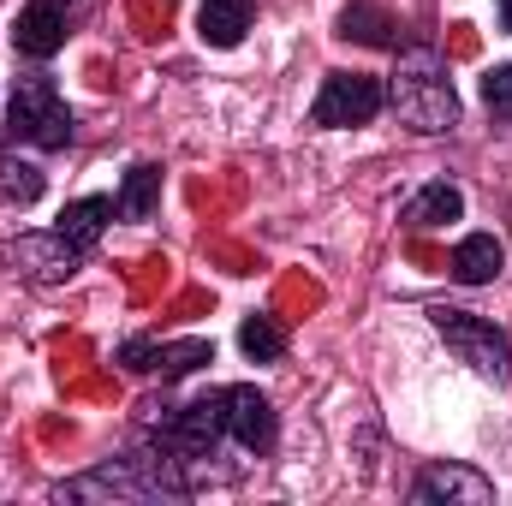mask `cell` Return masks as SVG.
I'll return each instance as SVG.
<instances>
[{
  "instance_id": "8",
  "label": "cell",
  "mask_w": 512,
  "mask_h": 506,
  "mask_svg": "<svg viewBox=\"0 0 512 506\" xmlns=\"http://www.w3.org/2000/svg\"><path fill=\"white\" fill-rule=\"evenodd\" d=\"M221 417H227V441L239 453H268L274 447V405L268 393L239 381V387H221Z\"/></svg>"
},
{
  "instance_id": "12",
  "label": "cell",
  "mask_w": 512,
  "mask_h": 506,
  "mask_svg": "<svg viewBox=\"0 0 512 506\" xmlns=\"http://www.w3.org/2000/svg\"><path fill=\"white\" fill-rule=\"evenodd\" d=\"M114 215H120V203H114V197H78V203H66V209H60V227H54V233H60V239H72L78 251L90 256L96 245H102V233H108V221H114Z\"/></svg>"
},
{
  "instance_id": "4",
  "label": "cell",
  "mask_w": 512,
  "mask_h": 506,
  "mask_svg": "<svg viewBox=\"0 0 512 506\" xmlns=\"http://www.w3.org/2000/svg\"><path fill=\"white\" fill-rule=\"evenodd\" d=\"M429 322H435V334L447 340V352H453L471 376L495 381V387L512 381V346H507V334H501L489 316H477V310H453V304H435Z\"/></svg>"
},
{
  "instance_id": "11",
  "label": "cell",
  "mask_w": 512,
  "mask_h": 506,
  "mask_svg": "<svg viewBox=\"0 0 512 506\" xmlns=\"http://www.w3.org/2000/svg\"><path fill=\"white\" fill-rule=\"evenodd\" d=\"M256 18V0H203L197 6V36L203 48H239Z\"/></svg>"
},
{
  "instance_id": "10",
  "label": "cell",
  "mask_w": 512,
  "mask_h": 506,
  "mask_svg": "<svg viewBox=\"0 0 512 506\" xmlns=\"http://www.w3.org/2000/svg\"><path fill=\"white\" fill-rule=\"evenodd\" d=\"M12 48L30 60H54L66 48V0H30L12 18Z\"/></svg>"
},
{
  "instance_id": "18",
  "label": "cell",
  "mask_w": 512,
  "mask_h": 506,
  "mask_svg": "<svg viewBox=\"0 0 512 506\" xmlns=\"http://www.w3.org/2000/svg\"><path fill=\"white\" fill-rule=\"evenodd\" d=\"M239 352H245L251 364H280V358H286V328H280L274 316H245V322H239Z\"/></svg>"
},
{
  "instance_id": "2",
  "label": "cell",
  "mask_w": 512,
  "mask_h": 506,
  "mask_svg": "<svg viewBox=\"0 0 512 506\" xmlns=\"http://www.w3.org/2000/svg\"><path fill=\"white\" fill-rule=\"evenodd\" d=\"M387 108L423 137H441V131L459 126V90L447 78V60L435 48H405L399 54V72L387 78Z\"/></svg>"
},
{
  "instance_id": "9",
  "label": "cell",
  "mask_w": 512,
  "mask_h": 506,
  "mask_svg": "<svg viewBox=\"0 0 512 506\" xmlns=\"http://www.w3.org/2000/svg\"><path fill=\"white\" fill-rule=\"evenodd\" d=\"M417 506H495V483L471 465H429L411 483Z\"/></svg>"
},
{
  "instance_id": "16",
  "label": "cell",
  "mask_w": 512,
  "mask_h": 506,
  "mask_svg": "<svg viewBox=\"0 0 512 506\" xmlns=\"http://www.w3.org/2000/svg\"><path fill=\"white\" fill-rule=\"evenodd\" d=\"M114 203H120V221H149V215L161 209V167H155V161H137Z\"/></svg>"
},
{
  "instance_id": "20",
  "label": "cell",
  "mask_w": 512,
  "mask_h": 506,
  "mask_svg": "<svg viewBox=\"0 0 512 506\" xmlns=\"http://www.w3.org/2000/svg\"><path fill=\"white\" fill-rule=\"evenodd\" d=\"M495 6H501V30L512 36V0H495Z\"/></svg>"
},
{
  "instance_id": "5",
  "label": "cell",
  "mask_w": 512,
  "mask_h": 506,
  "mask_svg": "<svg viewBox=\"0 0 512 506\" xmlns=\"http://www.w3.org/2000/svg\"><path fill=\"white\" fill-rule=\"evenodd\" d=\"M382 108H387V84L382 78H370V72H328L322 90H316L310 120L328 126V131H346V126H370Z\"/></svg>"
},
{
  "instance_id": "19",
  "label": "cell",
  "mask_w": 512,
  "mask_h": 506,
  "mask_svg": "<svg viewBox=\"0 0 512 506\" xmlns=\"http://www.w3.org/2000/svg\"><path fill=\"white\" fill-rule=\"evenodd\" d=\"M483 102H489L495 120H512V60H501V66L483 72Z\"/></svg>"
},
{
  "instance_id": "3",
  "label": "cell",
  "mask_w": 512,
  "mask_h": 506,
  "mask_svg": "<svg viewBox=\"0 0 512 506\" xmlns=\"http://www.w3.org/2000/svg\"><path fill=\"white\" fill-rule=\"evenodd\" d=\"M78 137V120H72V108L60 102V90H54V78H18L12 84V108H6V143L18 149V143H30V149H66Z\"/></svg>"
},
{
  "instance_id": "1",
  "label": "cell",
  "mask_w": 512,
  "mask_h": 506,
  "mask_svg": "<svg viewBox=\"0 0 512 506\" xmlns=\"http://www.w3.org/2000/svg\"><path fill=\"white\" fill-rule=\"evenodd\" d=\"M197 489V477L155 441L131 447L120 459H102L84 477L54 483V501H185Z\"/></svg>"
},
{
  "instance_id": "15",
  "label": "cell",
  "mask_w": 512,
  "mask_h": 506,
  "mask_svg": "<svg viewBox=\"0 0 512 506\" xmlns=\"http://www.w3.org/2000/svg\"><path fill=\"white\" fill-rule=\"evenodd\" d=\"M340 36L364 42V48H399V18L387 6H376V0H352L340 12Z\"/></svg>"
},
{
  "instance_id": "6",
  "label": "cell",
  "mask_w": 512,
  "mask_h": 506,
  "mask_svg": "<svg viewBox=\"0 0 512 506\" xmlns=\"http://www.w3.org/2000/svg\"><path fill=\"white\" fill-rule=\"evenodd\" d=\"M0 262L30 286H66L84 268V251L72 239H60V233H18V239H6Z\"/></svg>"
},
{
  "instance_id": "7",
  "label": "cell",
  "mask_w": 512,
  "mask_h": 506,
  "mask_svg": "<svg viewBox=\"0 0 512 506\" xmlns=\"http://www.w3.org/2000/svg\"><path fill=\"white\" fill-rule=\"evenodd\" d=\"M215 364V340H126L120 346V370L126 376H161V381H185L191 370Z\"/></svg>"
},
{
  "instance_id": "17",
  "label": "cell",
  "mask_w": 512,
  "mask_h": 506,
  "mask_svg": "<svg viewBox=\"0 0 512 506\" xmlns=\"http://www.w3.org/2000/svg\"><path fill=\"white\" fill-rule=\"evenodd\" d=\"M42 167H30V161H18V149H6L0 155V203H12V209H30L36 197H42Z\"/></svg>"
},
{
  "instance_id": "14",
  "label": "cell",
  "mask_w": 512,
  "mask_h": 506,
  "mask_svg": "<svg viewBox=\"0 0 512 506\" xmlns=\"http://www.w3.org/2000/svg\"><path fill=\"white\" fill-rule=\"evenodd\" d=\"M465 215V197H459V185H447V179H435V185H423L411 203H405V227H417V233H435V227H453Z\"/></svg>"
},
{
  "instance_id": "13",
  "label": "cell",
  "mask_w": 512,
  "mask_h": 506,
  "mask_svg": "<svg viewBox=\"0 0 512 506\" xmlns=\"http://www.w3.org/2000/svg\"><path fill=\"white\" fill-rule=\"evenodd\" d=\"M501 268H507V245L495 233H465L459 239V251H453V280L459 286H489Z\"/></svg>"
}]
</instances>
